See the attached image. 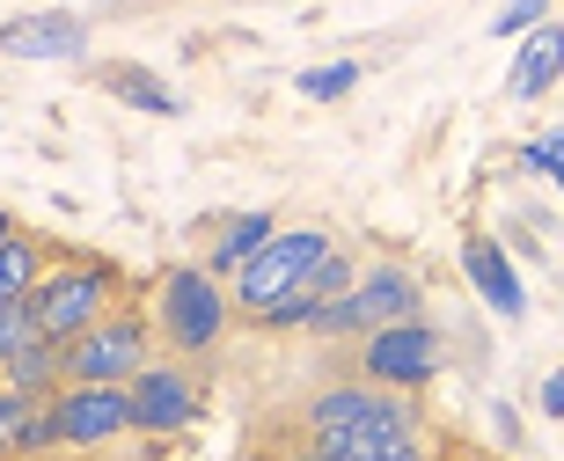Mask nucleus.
<instances>
[{
	"label": "nucleus",
	"instance_id": "nucleus-2",
	"mask_svg": "<svg viewBox=\"0 0 564 461\" xmlns=\"http://www.w3.org/2000/svg\"><path fill=\"white\" fill-rule=\"evenodd\" d=\"M110 308V272L104 264H59V272H37V286L22 294V322L44 344H74L88 322H104Z\"/></svg>",
	"mask_w": 564,
	"mask_h": 461
},
{
	"label": "nucleus",
	"instance_id": "nucleus-19",
	"mask_svg": "<svg viewBox=\"0 0 564 461\" xmlns=\"http://www.w3.org/2000/svg\"><path fill=\"white\" fill-rule=\"evenodd\" d=\"M528 168H535V176H557V168H564V140H557V132L528 140Z\"/></svg>",
	"mask_w": 564,
	"mask_h": 461
},
{
	"label": "nucleus",
	"instance_id": "nucleus-21",
	"mask_svg": "<svg viewBox=\"0 0 564 461\" xmlns=\"http://www.w3.org/2000/svg\"><path fill=\"white\" fill-rule=\"evenodd\" d=\"M22 337H30V322H22V300H8V308H0V359L15 352Z\"/></svg>",
	"mask_w": 564,
	"mask_h": 461
},
{
	"label": "nucleus",
	"instance_id": "nucleus-1",
	"mask_svg": "<svg viewBox=\"0 0 564 461\" xmlns=\"http://www.w3.org/2000/svg\"><path fill=\"white\" fill-rule=\"evenodd\" d=\"M308 440L337 461H419V425L389 388H323L308 403Z\"/></svg>",
	"mask_w": 564,
	"mask_h": 461
},
{
	"label": "nucleus",
	"instance_id": "nucleus-13",
	"mask_svg": "<svg viewBox=\"0 0 564 461\" xmlns=\"http://www.w3.org/2000/svg\"><path fill=\"white\" fill-rule=\"evenodd\" d=\"M557 66H564V30L557 22H535L521 44V59H513V103H535V96H550L557 88Z\"/></svg>",
	"mask_w": 564,
	"mask_h": 461
},
{
	"label": "nucleus",
	"instance_id": "nucleus-24",
	"mask_svg": "<svg viewBox=\"0 0 564 461\" xmlns=\"http://www.w3.org/2000/svg\"><path fill=\"white\" fill-rule=\"evenodd\" d=\"M301 461H337V454H315V447H308V454H301Z\"/></svg>",
	"mask_w": 564,
	"mask_h": 461
},
{
	"label": "nucleus",
	"instance_id": "nucleus-22",
	"mask_svg": "<svg viewBox=\"0 0 564 461\" xmlns=\"http://www.w3.org/2000/svg\"><path fill=\"white\" fill-rule=\"evenodd\" d=\"M543 410H550V418L564 410V374H550V381H543Z\"/></svg>",
	"mask_w": 564,
	"mask_h": 461
},
{
	"label": "nucleus",
	"instance_id": "nucleus-16",
	"mask_svg": "<svg viewBox=\"0 0 564 461\" xmlns=\"http://www.w3.org/2000/svg\"><path fill=\"white\" fill-rule=\"evenodd\" d=\"M264 242H272V212H235V220H220V234H213V278L242 272V256L264 250Z\"/></svg>",
	"mask_w": 564,
	"mask_h": 461
},
{
	"label": "nucleus",
	"instance_id": "nucleus-9",
	"mask_svg": "<svg viewBox=\"0 0 564 461\" xmlns=\"http://www.w3.org/2000/svg\"><path fill=\"white\" fill-rule=\"evenodd\" d=\"M126 410H132V432H184L198 418V388L176 366H140L126 381Z\"/></svg>",
	"mask_w": 564,
	"mask_h": 461
},
{
	"label": "nucleus",
	"instance_id": "nucleus-8",
	"mask_svg": "<svg viewBox=\"0 0 564 461\" xmlns=\"http://www.w3.org/2000/svg\"><path fill=\"white\" fill-rule=\"evenodd\" d=\"M44 418H52V447H104L118 432H132L126 388H66Z\"/></svg>",
	"mask_w": 564,
	"mask_h": 461
},
{
	"label": "nucleus",
	"instance_id": "nucleus-6",
	"mask_svg": "<svg viewBox=\"0 0 564 461\" xmlns=\"http://www.w3.org/2000/svg\"><path fill=\"white\" fill-rule=\"evenodd\" d=\"M403 315H419V286H411V272H389V264H381V272H367L359 286H345V294L315 315L308 330H323V337H367V330L403 322Z\"/></svg>",
	"mask_w": 564,
	"mask_h": 461
},
{
	"label": "nucleus",
	"instance_id": "nucleus-14",
	"mask_svg": "<svg viewBox=\"0 0 564 461\" xmlns=\"http://www.w3.org/2000/svg\"><path fill=\"white\" fill-rule=\"evenodd\" d=\"M0 374H8V396L37 403L52 381H59V344H44V337H22L15 352L0 359Z\"/></svg>",
	"mask_w": 564,
	"mask_h": 461
},
{
	"label": "nucleus",
	"instance_id": "nucleus-7",
	"mask_svg": "<svg viewBox=\"0 0 564 461\" xmlns=\"http://www.w3.org/2000/svg\"><path fill=\"white\" fill-rule=\"evenodd\" d=\"M359 366H367V381H375V388H419V381H433V366H440L433 322L403 315V322H389V330H367Z\"/></svg>",
	"mask_w": 564,
	"mask_h": 461
},
{
	"label": "nucleus",
	"instance_id": "nucleus-5",
	"mask_svg": "<svg viewBox=\"0 0 564 461\" xmlns=\"http://www.w3.org/2000/svg\"><path fill=\"white\" fill-rule=\"evenodd\" d=\"M323 250H337L323 228H272V242H264V250L242 256V272H235V300H242L250 315H264Z\"/></svg>",
	"mask_w": 564,
	"mask_h": 461
},
{
	"label": "nucleus",
	"instance_id": "nucleus-3",
	"mask_svg": "<svg viewBox=\"0 0 564 461\" xmlns=\"http://www.w3.org/2000/svg\"><path fill=\"white\" fill-rule=\"evenodd\" d=\"M154 315H162V337L176 352H213L220 330H228V294L206 264H176L154 294Z\"/></svg>",
	"mask_w": 564,
	"mask_h": 461
},
{
	"label": "nucleus",
	"instance_id": "nucleus-15",
	"mask_svg": "<svg viewBox=\"0 0 564 461\" xmlns=\"http://www.w3.org/2000/svg\"><path fill=\"white\" fill-rule=\"evenodd\" d=\"M96 81L118 96V103H132V110H154V118H176V96H169L147 66H126V59H110V66H96Z\"/></svg>",
	"mask_w": 564,
	"mask_h": 461
},
{
	"label": "nucleus",
	"instance_id": "nucleus-18",
	"mask_svg": "<svg viewBox=\"0 0 564 461\" xmlns=\"http://www.w3.org/2000/svg\"><path fill=\"white\" fill-rule=\"evenodd\" d=\"M543 15H550V0H506L499 22H491V37H528Z\"/></svg>",
	"mask_w": 564,
	"mask_h": 461
},
{
	"label": "nucleus",
	"instance_id": "nucleus-10",
	"mask_svg": "<svg viewBox=\"0 0 564 461\" xmlns=\"http://www.w3.org/2000/svg\"><path fill=\"white\" fill-rule=\"evenodd\" d=\"M345 286H352V264H345V250H323V256L308 264V272H301V278L286 286V294L272 300V308L257 315V322H264V330H308V322H315L323 308H330V300L345 294Z\"/></svg>",
	"mask_w": 564,
	"mask_h": 461
},
{
	"label": "nucleus",
	"instance_id": "nucleus-17",
	"mask_svg": "<svg viewBox=\"0 0 564 461\" xmlns=\"http://www.w3.org/2000/svg\"><path fill=\"white\" fill-rule=\"evenodd\" d=\"M352 88H359L352 59H330V66H308V74H301V96H308V103H337V96H352Z\"/></svg>",
	"mask_w": 564,
	"mask_h": 461
},
{
	"label": "nucleus",
	"instance_id": "nucleus-23",
	"mask_svg": "<svg viewBox=\"0 0 564 461\" xmlns=\"http://www.w3.org/2000/svg\"><path fill=\"white\" fill-rule=\"evenodd\" d=\"M0 242H15V220H8V212H0Z\"/></svg>",
	"mask_w": 564,
	"mask_h": 461
},
{
	"label": "nucleus",
	"instance_id": "nucleus-12",
	"mask_svg": "<svg viewBox=\"0 0 564 461\" xmlns=\"http://www.w3.org/2000/svg\"><path fill=\"white\" fill-rule=\"evenodd\" d=\"M462 272H469V286L484 294V308H491V315H506V322H513V315L528 308V294H521V272L506 264V250H499V242H484V234H469V242H462Z\"/></svg>",
	"mask_w": 564,
	"mask_h": 461
},
{
	"label": "nucleus",
	"instance_id": "nucleus-11",
	"mask_svg": "<svg viewBox=\"0 0 564 461\" xmlns=\"http://www.w3.org/2000/svg\"><path fill=\"white\" fill-rule=\"evenodd\" d=\"M0 52H8V59H82V52H88V22L66 15V8L15 15L8 30H0Z\"/></svg>",
	"mask_w": 564,
	"mask_h": 461
},
{
	"label": "nucleus",
	"instance_id": "nucleus-4",
	"mask_svg": "<svg viewBox=\"0 0 564 461\" xmlns=\"http://www.w3.org/2000/svg\"><path fill=\"white\" fill-rule=\"evenodd\" d=\"M140 366H147V330L132 315H104L74 344H59V381H74V388H126Z\"/></svg>",
	"mask_w": 564,
	"mask_h": 461
},
{
	"label": "nucleus",
	"instance_id": "nucleus-20",
	"mask_svg": "<svg viewBox=\"0 0 564 461\" xmlns=\"http://www.w3.org/2000/svg\"><path fill=\"white\" fill-rule=\"evenodd\" d=\"M22 418H30V403H22V396H8V388H0V454H8V447H15Z\"/></svg>",
	"mask_w": 564,
	"mask_h": 461
}]
</instances>
